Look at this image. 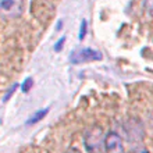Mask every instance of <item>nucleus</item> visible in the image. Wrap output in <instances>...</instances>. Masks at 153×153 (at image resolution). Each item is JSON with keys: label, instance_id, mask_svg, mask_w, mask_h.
Instances as JSON below:
<instances>
[{"label": "nucleus", "instance_id": "20e7f679", "mask_svg": "<svg viewBox=\"0 0 153 153\" xmlns=\"http://www.w3.org/2000/svg\"><path fill=\"white\" fill-rule=\"evenodd\" d=\"M105 153H125L123 138L114 131L105 137Z\"/></svg>", "mask_w": 153, "mask_h": 153}, {"label": "nucleus", "instance_id": "9d476101", "mask_svg": "<svg viewBox=\"0 0 153 153\" xmlns=\"http://www.w3.org/2000/svg\"><path fill=\"white\" fill-rule=\"evenodd\" d=\"M16 89H17V85H14V86H13V89H11V91H10V92H8L7 95H6V97H4V102H7L8 99L11 97V95H13V93H14V91H16Z\"/></svg>", "mask_w": 153, "mask_h": 153}, {"label": "nucleus", "instance_id": "6e6552de", "mask_svg": "<svg viewBox=\"0 0 153 153\" xmlns=\"http://www.w3.org/2000/svg\"><path fill=\"white\" fill-rule=\"evenodd\" d=\"M32 85H33V81H32V78H27V79L22 82V85H21V91L24 93H27L29 91V89L32 88Z\"/></svg>", "mask_w": 153, "mask_h": 153}, {"label": "nucleus", "instance_id": "1a4fd4ad", "mask_svg": "<svg viewBox=\"0 0 153 153\" xmlns=\"http://www.w3.org/2000/svg\"><path fill=\"white\" fill-rule=\"evenodd\" d=\"M65 36H61L60 39L57 40L56 43H54V46H53V49H54V52L56 53H59V52H61V49H63V46H64V43H65Z\"/></svg>", "mask_w": 153, "mask_h": 153}, {"label": "nucleus", "instance_id": "9b49d317", "mask_svg": "<svg viewBox=\"0 0 153 153\" xmlns=\"http://www.w3.org/2000/svg\"><path fill=\"white\" fill-rule=\"evenodd\" d=\"M129 153H149V150L145 149V148H139V149H134L132 152H129Z\"/></svg>", "mask_w": 153, "mask_h": 153}, {"label": "nucleus", "instance_id": "423d86ee", "mask_svg": "<svg viewBox=\"0 0 153 153\" xmlns=\"http://www.w3.org/2000/svg\"><path fill=\"white\" fill-rule=\"evenodd\" d=\"M143 8L146 16L153 20V0H143Z\"/></svg>", "mask_w": 153, "mask_h": 153}, {"label": "nucleus", "instance_id": "f257e3e1", "mask_svg": "<svg viewBox=\"0 0 153 153\" xmlns=\"http://www.w3.org/2000/svg\"><path fill=\"white\" fill-rule=\"evenodd\" d=\"M105 132L100 125H93L86 131L84 138L85 149L88 153H103L105 152Z\"/></svg>", "mask_w": 153, "mask_h": 153}, {"label": "nucleus", "instance_id": "7ed1b4c3", "mask_svg": "<svg viewBox=\"0 0 153 153\" xmlns=\"http://www.w3.org/2000/svg\"><path fill=\"white\" fill-rule=\"evenodd\" d=\"M102 53L96 49L92 48H82L78 50H74L70 54V61L73 64H84V63H91V61L102 60Z\"/></svg>", "mask_w": 153, "mask_h": 153}, {"label": "nucleus", "instance_id": "39448f33", "mask_svg": "<svg viewBox=\"0 0 153 153\" xmlns=\"http://www.w3.org/2000/svg\"><path fill=\"white\" fill-rule=\"evenodd\" d=\"M48 111H49L48 109H46V110H39L38 113H35L32 117H31V120L27 121V124H28V125L29 124H35V123H38V121H40L45 116H46V114H48Z\"/></svg>", "mask_w": 153, "mask_h": 153}, {"label": "nucleus", "instance_id": "f03ea898", "mask_svg": "<svg viewBox=\"0 0 153 153\" xmlns=\"http://www.w3.org/2000/svg\"><path fill=\"white\" fill-rule=\"evenodd\" d=\"M25 8V0H0V17L17 18L22 16Z\"/></svg>", "mask_w": 153, "mask_h": 153}, {"label": "nucleus", "instance_id": "0eeeda50", "mask_svg": "<svg viewBox=\"0 0 153 153\" xmlns=\"http://www.w3.org/2000/svg\"><path fill=\"white\" fill-rule=\"evenodd\" d=\"M86 33H88V22H86V20H82L79 27V40H84Z\"/></svg>", "mask_w": 153, "mask_h": 153}]
</instances>
